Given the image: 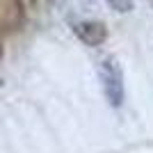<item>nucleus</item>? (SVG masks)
Here are the masks:
<instances>
[{"mask_svg": "<svg viewBox=\"0 0 153 153\" xmlns=\"http://www.w3.org/2000/svg\"><path fill=\"white\" fill-rule=\"evenodd\" d=\"M98 80H101L103 96L110 108H121L126 98V82H123V69L117 57H105L98 62Z\"/></svg>", "mask_w": 153, "mask_h": 153, "instance_id": "nucleus-1", "label": "nucleus"}, {"mask_svg": "<svg viewBox=\"0 0 153 153\" xmlns=\"http://www.w3.org/2000/svg\"><path fill=\"white\" fill-rule=\"evenodd\" d=\"M23 19L25 14L21 0H0V30H19Z\"/></svg>", "mask_w": 153, "mask_h": 153, "instance_id": "nucleus-3", "label": "nucleus"}, {"mask_svg": "<svg viewBox=\"0 0 153 153\" xmlns=\"http://www.w3.org/2000/svg\"><path fill=\"white\" fill-rule=\"evenodd\" d=\"M73 32L85 46H91V48L101 46L108 39V27L101 21H78L73 23Z\"/></svg>", "mask_w": 153, "mask_h": 153, "instance_id": "nucleus-2", "label": "nucleus"}, {"mask_svg": "<svg viewBox=\"0 0 153 153\" xmlns=\"http://www.w3.org/2000/svg\"><path fill=\"white\" fill-rule=\"evenodd\" d=\"M0 34H2V30H0ZM0 57H2V39H0Z\"/></svg>", "mask_w": 153, "mask_h": 153, "instance_id": "nucleus-5", "label": "nucleus"}, {"mask_svg": "<svg viewBox=\"0 0 153 153\" xmlns=\"http://www.w3.org/2000/svg\"><path fill=\"white\" fill-rule=\"evenodd\" d=\"M114 12H130L135 5V0H105Z\"/></svg>", "mask_w": 153, "mask_h": 153, "instance_id": "nucleus-4", "label": "nucleus"}, {"mask_svg": "<svg viewBox=\"0 0 153 153\" xmlns=\"http://www.w3.org/2000/svg\"><path fill=\"white\" fill-rule=\"evenodd\" d=\"M87 2H89V0H87Z\"/></svg>", "mask_w": 153, "mask_h": 153, "instance_id": "nucleus-6", "label": "nucleus"}]
</instances>
